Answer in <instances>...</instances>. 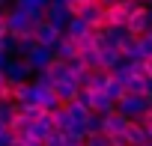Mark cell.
<instances>
[{
  "instance_id": "cell-24",
  "label": "cell",
  "mask_w": 152,
  "mask_h": 146,
  "mask_svg": "<svg viewBox=\"0 0 152 146\" xmlns=\"http://www.w3.org/2000/svg\"><path fill=\"white\" fill-rule=\"evenodd\" d=\"M51 3V0H15V9H21V12H27V15H33V12H45V6Z\"/></svg>"
},
{
  "instance_id": "cell-50",
  "label": "cell",
  "mask_w": 152,
  "mask_h": 146,
  "mask_svg": "<svg viewBox=\"0 0 152 146\" xmlns=\"http://www.w3.org/2000/svg\"><path fill=\"white\" fill-rule=\"evenodd\" d=\"M149 113H152V107H149Z\"/></svg>"
},
{
  "instance_id": "cell-18",
  "label": "cell",
  "mask_w": 152,
  "mask_h": 146,
  "mask_svg": "<svg viewBox=\"0 0 152 146\" xmlns=\"http://www.w3.org/2000/svg\"><path fill=\"white\" fill-rule=\"evenodd\" d=\"M90 110L99 113V116H107V113L116 110V101H110L104 93H93V107H90Z\"/></svg>"
},
{
  "instance_id": "cell-37",
  "label": "cell",
  "mask_w": 152,
  "mask_h": 146,
  "mask_svg": "<svg viewBox=\"0 0 152 146\" xmlns=\"http://www.w3.org/2000/svg\"><path fill=\"white\" fill-rule=\"evenodd\" d=\"M9 60H12V57H9V54H6V51H0V72H3V69H6V66H9Z\"/></svg>"
},
{
  "instance_id": "cell-19",
  "label": "cell",
  "mask_w": 152,
  "mask_h": 146,
  "mask_svg": "<svg viewBox=\"0 0 152 146\" xmlns=\"http://www.w3.org/2000/svg\"><path fill=\"white\" fill-rule=\"evenodd\" d=\"M51 119H54V131H60V134H66V131L75 125V122H72V113H69L63 104H60L57 110H51Z\"/></svg>"
},
{
  "instance_id": "cell-49",
  "label": "cell",
  "mask_w": 152,
  "mask_h": 146,
  "mask_svg": "<svg viewBox=\"0 0 152 146\" xmlns=\"http://www.w3.org/2000/svg\"><path fill=\"white\" fill-rule=\"evenodd\" d=\"M137 3H143V6H146V0H137Z\"/></svg>"
},
{
  "instance_id": "cell-29",
  "label": "cell",
  "mask_w": 152,
  "mask_h": 146,
  "mask_svg": "<svg viewBox=\"0 0 152 146\" xmlns=\"http://www.w3.org/2000/svg\"><path fill=\"white\" fill-rule=\"evenodd\" d=\"M33 48H36V39H33V33H30V36H18V51H15V57H27Z\"/></svg>"
},
{
  "instance_id": "cell-39",
  "label": "cell",
  "mask_w": 152,
  "mask_h": 146,
  "mask_svg": "<svg viewBox=\"0 0 152 146\" xmlns=\"http://www.w3.org/2000/svg\"><path fill=\"white\" fill-rule=\"evenodd\" d=\"M143 66H146V75L152 78V57H149V60H143Z\"/></svg>"
},
{
  "instance_id": "cell-48",
  "label": "cell",
  "mask_w": 152,
  "mask_h": 146,
  "mask_svg": "<svg viewBox=\"0 0 152 146\" xmlns=\"http://www.w3.org/2000/svg\"><path fill=\"white\" fill-rule=\"evenodd\" d=\"M78 3H84V6H87V3H99V0H78Z\"/></svg>"
},
{
  "instance_id": "cell-1",
  "label": "cell",
  "mask_w": 152,
  "mask_h": 146,
  "mask_svg": "<svg viewBox=\"0 0 152 146\" xmlns=\"http://www.w3.org/2000/svg\"><path fill=\"white\" fill-rule=\"evenodd\" d=\"M149 107H152V99H149V96H134V93H125V96L116 101V113H122L125 119H137V116H143Z\"/></svg>"
},
{
  "instance_id": "cell-22",
  "label": "cell",
  "mask_w": 152,
  "mask_h": 146,
  "mask_svg": "<svg viewBox=\"0 0 152 146\" xmlns=\"http://www.w3.org/2000/svg\"><path fill=\"white\" fill-rule=\"evenodd\" d=\"M119 54H122V60H143V57H140V45H137V36H128V39L119 45Z\"/></svg>"
},
{
  "instance_id": "cell-51",
  "label": "cell",
  "mask_w": 152,
  "mask_h": 146,
  "mask_svg": "<svg viewBox=\"0 0 152 146\" xmlns=\"http://www.w3.org/2000/svg\"><path fill=\"white\" fill-rule=\"evenodd\" d=\"M149 33H152V30H149Z\"/></svg>"
},
{
  "instance_id": "cell-34",
  "label": "cell",
  "mask_w": 152,
  "mask_h": 146,
  "mask_svg": "<svg viewBox=\"0 0 152 146\" xmlns=\"http://www.w3.org/2000/svg\"><path fill=\"white\" fill-rule=\"evenodd\" d=\"M45 146H66V134H60V131H51L45 140H42Z\"/></svg>"
},
{
  "instance_id": "cell-6",
  "label": "cell",
  "mask_w": 152,
  "mask_h": 146,
  "mask_svg": "<svg viewBox=\"0 0 152 146\" xmlns=\"http://www.w3.org/2000/svg\"><path fill=\"white\" fill-rule=\"evenodd\" d=\"M78 18H84L93 30H104V27H107V24H104V6H102V3H87Z\"/></svg>"
},
{
  "instance_id": "cell-43",
  "label": "cell",
  "mask_w": 152,
  "mask_h": 146,
  "mask_svg": "<svg viewBox=\"0 0 152 146\" xmlns=\"http://www.w3.org/2000/svg\"><path fill=\"white\" fill-rule=\"evenodd\" d=\"M51 3H60V6H69V3H72V0H51Z\"/></svg>"
},
{
  "instance_id": "cell-42",
  "label": "cell",
  "mask_w": 152,
  "mask_h": 146,
  "mask_svg": "<svg viewBox=\"0 0 152 146\" xmlns=\"http://www.w3.org/2000/svg\"><path fill=\"white\" fill-rule=\"evenodd\" d=\"M24 146H45L42 140H30V143H24Z\"/></svg>"
},
{
  "instance_id": "cell-30",
  "label": "cell",
  "mask_w": 152,
  "mask_h": 146,
  "mask_svg": "<svg viewBox=\"0 0 152 146\" xmlns=\"http://www.w3.org/2000/svg\"><path fill=\"white\" fill-rule=\"evenodd\" d=\"M81 125H84V131H87V134H96V131H102V116L90 110V113H87V119H84Z\"/></svg>"
},
{
  "instance_id": "cell-46",
  "label": "cell",
  "mask_w": 152,
  "mask_h": 146,
  "mask_svg": "<svg viewBox=\"0 0 152 146\" xmlns=\"http://www.w3.org/2000/svg\"><path fill=\"white\" fill-rule=\"evenodd\" d=\"M6 33V24H3V18H0V36H3Z\"/></svg>"
},
{
  "instance_id": "cell-28",
  "label": "cell",
  "mask_w": 152,
  "mask_h": 146,
  "mask_svg": "<svg viewBox=\"0 0 152 146\" xmlns=\"http://www.w3.org/2000/svg\"><path fill=\"white\" fill-rule=\"evenodd\" d=\"M104 96H107L110 101H119V99L125 96V87H122L116 78H110V81H107V87H104Z\"/></svg>"
},
{
  "instance_id": "cell-45",
  "label": "cell",
  "mask_w": 152,
  "mask_h": 146,
  "mask_svg": "<svg viewBox=\"0 0 152 146\" xmlns=\"http://www.w3.org/2000/svg\"><path fill=\"white\" fill-rule=\"evenodd\" d=\"M6 87V78H3V72H0V90H3Z\"/></svg>"
},
{
  "instance_id": "cell-35",
  "label": "cell",
  "mask_w": 152,
  "mask_h": 146,
  "mask_svg": "<svg viewBox=\"0 0 152 146\" xmlns=\"http://www.w3.org/2000/svg\"><path fill=\"white\" fill-rule=\"evenodd\" d=\"M75 101H78V104H84L87 110L93 107V93L90 90H78V96H75Z\"/></svg>"
},
{
  "instance_id": "cell-33",
  "label": "cell",
  "mask_w": 152,
  "mask_h": 146,
  "mask_svg": "<svg viewBox=\"0 0 152 146\" xmlns=\"http://www.w3.org/2000/svg\"><path fill=\"white\" fill-rule=\"evenodd\" d=\"M137 45H140V57H143V60H149V57H152V33L137 36Z\"/></svg>"
},
{
  "instance_id": "cell-12",
  "label": "cell",
  "mask_w": 152,
  "mask_h": 146,
  "mask_svg": "<svg viewBox=\"0 0 152 146\" xmlns=\"http://www.w3.org/2000/svg\"><path fill=\"white\" fill-rule=\"evenodd\" d=\"M119 63H122V54H119V48H113V45H104V48H99V69L110 72V69H116Z\"/></svg>"
},
{
  "instance_id": "cell-47",
  "label": "cell",
  "mask_w": 152,
  "mask_h": 146,
  "mask_svg": "<svg viewBox=\"0 0 152 146\" xmlns=\"http://www.w3.org/2000/svg\"><path fill=\"white\" fill-rule=\"evenodd\" d=\"M6 131H9V128H6V125H3V122H0V137H3V134H6Z\"/></svg>"
},
{
  "instance_id": "cell-21",
  "label": "cell",
  "mask_w": 152,
  "mask_h": 146,
  "mask_svg": "<svg viewBox=\"0 0 152 146\" xmlns=\"http://www.w3.org/2000/svg\"><path fill=\"white\" fill-rule=\"evenodd\" d=\"M87 78H90V69H87L81 60H72V63H69V81H75L78 87H84Z\"/></svg>"
},
{
  "instance_id": "cell-4",
  "label": "cell",
  "mask_w": 152,
  "mask_h": 146,
  "mask_svg": "<svg viewBox=\"0 0 152 146\" xmlns=\"http://www.w3.org/2000/svg\"><path fill=\"white\" fill-rule=\"evenodd\" d=\"M24 63L33 69V72H45L51 63H54V48H45V45H36L27 57H24Z\"/></svg>"
},
{
  "instance_id": "cell-7",
  "label": "cell",
  "mask_w": 152,
  "mask_h": 146,
  "mask_svg": "<svg viewBox=\"0 0 152 146\" xmlns=\"http://www.w3.org/2000/svg\"><path fill=\"white\" fill-rule=\"evenodd\" d=\"M60 36H63V33H60L57 27H51L48 21H42V24H36V27H33V39H36V45H45V48H54Z\"/></svg>"
},
{
  "instance_id": "cell-27",
  "label": "cell",
  "mask_w": 152,
  "mask_h": 146,
  "mask_svg": "<svg viewBox=\"0 0 152 146\" xmlns=\"http://www.w3.org/2000/svg\"><path fill=\"white\" fill-rule=\"evenodd\" d=\"M42 113H45V110H42L39 104H18V119H24V122H36Z\"/></svg>"
},
{
  "instance_id": "cell-9",
  "label": "cell",
  "mask_w": 152,
  "mask_h": 146,
  "mask_svg": "<svg viewBox=\"0 0 152 146\" xmlns=\"http://www.w3.org/2000/svg\"><path fill=\"white\" fill-rule=\"evenodd\" d=\"M128 122H131V119H125L122 113H116V110H113V113L102 116V131H104L107 137H110V134H122V131L128 128Z\"/></svg>"
},
{
  "instance_id": "cell-8",
  "label": "cell",
  "mask_w": 152,
  "mask_h": 146,
  "mask_svg": "<svg viewBox=\"0 0 152 146\" xmlns=\"http://www.w3.org/2000/svg\"><path fill=\"white\" fill-rule=\"evenodd\" d=\"M54 57L63 60V63H72V60H78V42H72L69 36H60L57 45H54Z\"/></svg>"
},
{
  "instance_id": "cell-13",
  "label": "cell",
  "mask_w": 152,
  "mask_h": 146,
  "mask_svg": "<svg viewBox=\"0 0 152 146\" xmlns=\"http://www.w3.org/2000/svg\"><path fill=\"white\" fill-rule=\"evenodd\" d=\"M107 81H110V72H104V69H93V72H90V78H87V84H84L81 90H90V93H104Z\"/></svg>"
},
{
  "instance_id": "cell-32",
  "label": "cell",
  "mask_w": 152,
  "mask_h": 146,
  "mask_svg": "<svg viewBox=\"0 0 152 146\" xmlns=\"http://www.w3.org/2000/svg\"><path fill=\"white\" fill-rule=\"evenodd\" d=\"M78 60H81L90 72H93V69H99V51H81V54H78Z\"/></svg>"
},
{
  "instance_id": "cell-36",
  "label": "cell",
  "mask_w": 152,
  "mask_h": 146,
  "mask_svg": "<svg viewBox=\"0 0 152 146\" xmlns=\"http://www.w3.org/2000/svg\"><path fill=\"white\" fill-rule=\"evenodd\" d=\"M110 146H131L125 140V134H110Z\"/></svg>"
},
{
  "instance_id": "cell-31",
  "label": "cell",
  "mask_w": 152,
  "mask_h": 146,
  "mask_svg": "<svg viewBox=\"0 0 152 146\" xmlns=\"http://www.w3.org/2000/svg\"><path fill=\"white\" fill-rule=\"evenodd\" d=\"M84 146H110V137L104 131H96V134H87L84 137Z\"/></svg>"
},
{
  "instance_id": "cell-40",
  "label": "cell",
  "mask_w": 152,
  "mask_h": 146,
  "mask_svg": "<svg viewBox=\"0 0 152 146\" xmlns=\"http://www.w3.org/2000/svg\"><path fill=\"white\" fill-rule=\"evenodd\" d=\"M146 21H149V30H152V6H146Z\"/></svg>"
},
{
  "instance_id": "cell-26",
  "label": "cell",
  "mask_w": 152,
  "mask_h": 146,
  "mask_svg": "<svg viewBox=\"0 0 152 146\" xmlns=\"http://www.w3.org/2000/svg\"><path fill=\"white\" fill-rule=\"evenodd\" d=\"M15 116H18V104L15 101H0V122H3L6 128L15 122Z\"/></svg>"
},
{
  "instance_id": "cell-17",
  "label": "cell",
  "mask_w": 152,
  "mask_h": 146,
  "mask_svg": "<svg viewBox=\"0 0 152 146\" xmlns=\"http://www.w3.org/2000/svg\"><path fill=\"white\" fill-rule=\"evenodd\" d=\"M125 30H128L131 36H143V33H149V21H146V6H143L140 12H134V15L128 18Z\"/></svg>"
},
{
  "instance_id": "cell-20",
  "label": "cell",
  "mask_w": 152,
  "mask_h": 146,
  "mask_svg": "<svg viewBox=\"0 0 152 146\" xmlns=\"http://www.w3.org/2000/svg\"><path fill=\"white\" fill-rule=\"evenodd\" d=\"M122 134H125V140H128L131 146H143V143L149 140V137H146V128H143L140 122H128V128H125Z\"/></svg>"
},
{
  "instance_id": "cell-23",
  "label": "cell",
  "mask_w": 152,
  "mask_h": 146,
  "mask_svg": "<svg viewBox=\"0 0 152 146\" xmlns=\"http://www.w3.org/2000/svg\"><path fill=\"white\" fill-rule=\"evenodd\" d=\"M45 75H48L54 84H57V81H63V78H69V63H63V60H57V57H54V63L45 69Z\"/></svg>"
},
{
  "instance_id": "cell-5",
  "label": "cell",
  "mask_w": 152,
  "mask_h": 146,
  "mask_svg": "<svg viewBox=\"0 0 152 146\" xmlns=\"http://www.w3.org/2000/svg\"><path fill=\"white\" fill-rule=\"evenodd\" d=\"M69 18H72V12H69V6H60V3H48V6H45V21H48L51 27H57L60 33L66 30V24H69Z\"/></svg>"
},
{
  "instance_id": "cell-41",
  "label": "cell",
  "mask_w": 152,
  "mask_h": 146,
  "mask_svg": "<svg viewBox=\"0 0 152 146\" xmlns=\"http://www.w3.org/2000/svg\"><path fill=\"white\" fill-rule=\"evenodd\" d=\"M99 3H102V6L107 9V6H113V3H119V0H99Z\"/></svg>"
},
{
  "instance_id": "cell-16",
  "label": "cell",
  "mask_w": 152,
  "mask_h": 146,
  "mask_svg": "<svg viewBox=\"0 0 152 146\" xmlns=\"http://www.w3.org/2000/svg\"><path fill=\"white\" fill-rule=\"evenodd\" d=\"M36 104L45 110V113H51V110H57L60 107V99L54 96V87H36Z\"/></svg>"
},
{
  "instance_id": "cell-10",
  "label": "cell",
  "mask_w": 152,
  "mask_h": 146,
  "mask_svg": "<svg viewBox=\"0 0 152 146\" xmlns=\"http://www.w3.org/2000/svg\"><path fill=\"white\" fill-rule=\"evenodd\" d=\"M90 33H93V27H90L84 18H78V15H72L69 24H66V30H63V36H69L72 42H78V39H84V36H90Z\"/></svg>"
},
{
  "instance_id": "cell-3",
  "label": "cell",
  "mask_w": 152,
  "mask_h": 146,
  "mask_svg": "<svg viewBox=\"0 0 152 146\" xmlns=\"http://www.w3.org/2000/svg\"><path fill=\"white\" fill-rule=\"evenodd\" d=\"M3 78H6L9 87H15V84H27V81L33 78V69L24 63V57H12L9 66L3 69Z\"/></svg>"
},
{
  "instance_id": "cell-44",
  "label": "cell",
  "mask_w": 152,
  "mask_h": 146,
  "mask_svg": "<svg viewBox=\"0 0 152 146\" xmlns=\"http://www.w3.org/2000/svg\"><path fill=\"white\" fill-rule=\"evenodd\" d=\"M9 146H24V143H21V140H15V137H12V140H9Z\"/></svg>"
},
{
  "instance_id": "cell-15",
  "label": "cell",
  "mask_w": 152,
  "mask_h": 146,
  "mask_svg": "<svg viewBox=\"0 0 152 146\" xmlns=\"http://www.w3.org/2000/svg\"><path fill=\"white\" fill-rule=\"evenodd\" d=\"M12 101L15 104H36V87L27 81V84H15L12 87Z\"/></svg>"
},
{
  "instance_id": "cell-25",
  "label": "cell",
  "mask_w": 152,
  "mask_h": 146,
  "mask_svg": "<svg viewBox=\"0 0 152 146\" xmlns=\"http://www.w3.org/2000/svg\"><path fill=\"white\" fill-rule=\"evenodd\" d=\"M128 36H131V33H128L125 27H104V39H107V45H113V48H119Z\"/></svg>"
},
{
  "instance_id": "cell-38",
  "label": "cell",
  "mask_w": 152,
  "mask_h": 146,
  "mask_svg": "<svg viewBox=\"0 0 152 146\" xmlns=\"http://www.w3.org/2000/svg\"><path fill=\"white\" fill-rule=\"evenodd\" d=\"M12 3H15V0H0V12H6V9H12Z\"/></svg>"
},
{
  "instance_id": "cell-2",
  "label": "cell",
  "mask_w": 152,
  "mask_h": 146,
  "mask_svg": "<svg viewBox=\"0 0 152 146\" xmlns=\"http://www.w3.org/2000/svg\"><path fill=\"white\" fill-rule=\"evenodd\" d=\"M3 24H6V33H12V36H30L33 33V21H30V15L27 12H21V9H6L3 12Z\"/></svg>"
},
{
  "instance_id": "cell-14",
  "label": "cell",
  "mask_w": 152,
  "mask_h": 146,
  "mask_svg": "<svg viewBox=\"0 0 152 146\" xmlns=\"http://www.w3.org/2000/svg\"><path fill=\"white\" fill-rule=\"evenodd\" d=\"M78 90H81V87L75 84V81H69V78H63V81L54 84V96L60 99V104H69L75 96H78Z\"/></svg>"
},
{
  "instance_id": "cell-11",
  "label": "cell",
  "mask_w": 152,
  "mask_h": 146,
  "mask_svg": "<svg viewBox=\"0 0 152 146\" xmlns=\"http://www.w3.org/2000/svg\"><path fill=\"white\" fill-rule=\"evenodd\" d=\"M128 12H125V6H122V0H119V3H113V6H107L104 9V24L107 27H125L128 24Z\"/></svg>"
}]
</instances>
